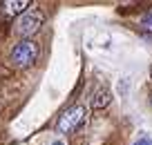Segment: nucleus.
<instances>
[{
    "instance_id": "obj_8",
    "label": "nucleus",
    "mask_w": 152,
    "mask_h": 145,
    "mask_svg": "<svg viewBox=\"0 0 152 145\" xmlns=\"http://www.w3.org/2000/svg\"><path fill=\"white\" fill-rule=\"evenodd\" d=\"M52 145H63V143H52Z\"/></svg>"
},
{
    "instance_id": "obj_6",
    "label": "nucleus",
    "mask_w": 152,
    "mask_h": 145,
    "mask_svg": "<svg viewBox=\"0 0 152 145\" xmlns=\"http://www.w3.org/2000/svg\"><path fill=\"white\" fill-rule=\"evenodd\" d=\"M143 27H148V29H152V14H148L145 18H143Z\"/></svg>"
},
{
    "instance_id": "obj_3",
    "label": "nucleus",
    "mask_w": 152,
    "mask_h": 145,
    "mask_svg": "<svg viewBox=\"0 0 152 145\" xmlns=\"http://www.w3.org/2000/svg\"><path fill=\"white\" fill-rule=\"evenodd\" d=\"M38 58V45L34 40H23L14 47V52H11V63L16 67H29L34 65Z\"/></svg>"
},
{
    "instance_id": "obj_5",
    "label": "nucleus",
    "mask_w": 152,
    "mask_h": 145,
    "mask_svg": "<svg viewBox=\"0 0 152 145\" xmlns=\"http://www.w3.org/2000/svg\"><path fill=\"white\" fill-rule=\"evenodd\" d=\"M107 103H110V92H105V89H103V92H99V94L94 96L92 107H94V109H101V107H105Z\"/></svg>"
},
{
    "instance_id": "obj_4",
    "label": "nucleus",
    "mask_w": 152,
    "mask_h": 145,
    "mask_svg": "<svg viewBox=\"0 0 152 145\" xmlns=\"http://www.w3.org/2000/svg\"><path fill=\"white\" fill-rule=\"evenodd\" d=\"M29 7V0H5L2 5H0V11L5 16H23L25 9Z\"/></svg>"
},
{
    "instance_id": "obj_2",
    "label": "nucleus",
    "mask_w": 152,
    "mask_h": 145,
    "mask_svg": "<svg viewBox=\"0 0 152 145\" xmlns=\"http://www.w3.org/2000/svg\"><path fill=\"white\" fill-rule=\"evenodd\" d=\"M40 25H43V14L38 9H27L18 20H16L14 27H16V34H18V36L29 38L40 29Z\"/></svg>"
},
{
    "instance_id": "obj_1",
    "label": "nucleus",
    "mask_w": 152,
    "mask_h": 145,
    "mask_svg": "<svg viewBox=\"0 0 152 145\" xmlns=\"http://www.w3.org/2000/svg\"><path fill=\"white\" fill-rule=\"evenodd\" d=\"M83 121H85V107L83 105H74L67 112H63V116L58 118L56 127H58L61 134H72V132H76L83 125Z\"/></svg>"
},
{
    "instance_id": "obj_7",
    "label": "nucleus",
    "mask_w": 152,
    "mask_h": 145,
    "mask_svg": "<svg viewBox=\"0 0 152 145\" xmlns=\"http://www.w3.org/2000/svg\"><path fill=\"white\" fill-rule=\"evenodd\" d=\"M134 145H152V141L150 138H141L139 143H134Z\"/></svg>"
}]
</instances>
